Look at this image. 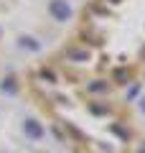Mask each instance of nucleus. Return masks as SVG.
<instances>
[{
	"label": "nucleus",
	"instance_id": "1",
	"mask_svg": "<svg viewBox=\"0 0 145 153\" xmlns=\"http://www.w3.org/2000/svg\"><path fill=\"white\" fill-rule=\"evenodd\" d=\"M48 10H51V16H54L56 21H66V18L71 16V8H69V3H66V0H51Z\"/></svg>",
	"mask_w": 145,
	"mask_h": 153
},
{
	"label": "nucleus",
	"instance_id": "2",
	"mask_svg": "<svg viewBox=\"0 0 145 153\" xmlns=\"http://www.w3.org/2000/svg\"><path fill=\"white\" fill-rule=\"evenodd\" d=\"M69 56H71V59H76V61L89 59V54H87V51H69Z\"/></svg>",
	"mask_w": 145,
	"mask_h": 153
},
{
	"label": "nucleus",
	"instance_id": "3",
	"mask_svg": "<svg viewBox=\"0 0 145 153\" xmlns=\"http://www.w3.org/2000/svg\"><path fill=\"white\" fill-rule=\"evenodd\" d=\"M23 46H31V49H38V44L33 41V38H23Z\"/></svg>",
	"mask_w": 145,
	"mask_h": 153
},
{
	"label": "nucleus",
	"instance_id": "4",
	"mask_svg": "<svg viewBox=\"0 0 145 153\" xmlns=\"http://www.w3.org/2000/svg\"><path fill=\"white\" fill-rule=\"evenodd\" d=\"M112 3H122V0H112Z\"/></svg>",
	"mask_w": 145,
	"mask_h": 153
}]
</instances>
